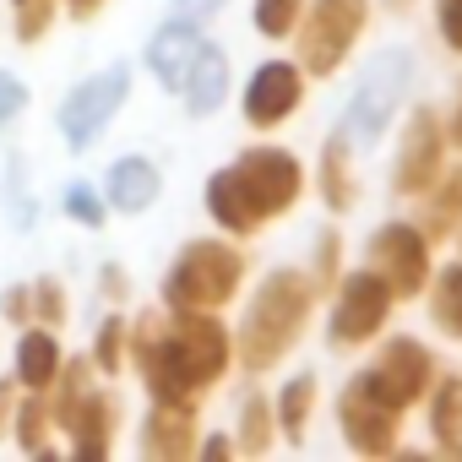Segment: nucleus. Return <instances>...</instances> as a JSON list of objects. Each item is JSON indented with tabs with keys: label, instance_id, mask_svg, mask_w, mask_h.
Here are the masks:
<instances>
[{
	"label": "nucleus",
	"instance_id": "1",
	"mask_svg": "<svg viewBox=\"0 0 462 462\" xmlns=\"http://www.w3.org/2000/svg\"><path fill=\"white\" fill-rule=\"evenodd\" d=\"M305 196V163L289 147H245L228 169H217L207 180V217L223 235H256V228L278 223L283 212H294V201Z\"/></svg>",
	"mask_w": 462,
	"mask_h": 462
},
{
	"label": "nucleus",
	"instance_id": "2",
	"mask_svg": "<svg viewBox=\"0 0 462 462\" xmlns=\"http://www.w3.org/2000/svg\"><path fill=\"white\" fill-rule=\"evenodd\" d=\"M316 300H321V289L310 283L305 267H278V273H267L262 289L251 294L240 327H235V359H240V370H245V375L278 370V365L294 354V343L305 337V327H310V316H316Z\"/></svg>",
	"mask_w": 462,
	"mask_h": 462
},
{
	"label": "nucleus",
	"instance_id": "3",
	"mask_svg": "<svg viewBox=\"0 0 462 462\" xmlns=\"http://www.w3.org/2000/svg\"><path fill=\"white\" fill-rule=\"evenodd\" d=\"M245 283V251L223 240H190L163 273V310H223Z\"/></svg>",
	"mask_w": 462,
	"mask_h": 462
},
{
	"label": "nucleus",
	"instance_id": "4",
	"mask_svg": "<svg viewBox=\"0 0 462 462\" xmlns=\"http://www.w3.org/2000/svg\"><path fill=\"white\" fill-rule=\"evenodd\" d=\"M370 28V0H310L294 23V50H300V71L305 77H337L348 66V55L359 50Z\"/></svg>",
	"mask_w": 462,
	"mask_h": 462
},
{
	"label": "nucleus",
	"instance_id": "5",
	"mask_svg": "<svg viewBox=\"0 0 462 462\" xmlns=\"http://www.w3.org/2000/svg\"><path fill=\"white\" fill-rule=\"evenodd\" d=\"M392 289L381 273L359 267V273H343L332 283V310H327V343L332 348H365L381 337L386 316H392Z\"/></svg>",
	"mask_w": 462,
	"mask_h": 462
},
{
	"label": "nucleus",
	"instance_id": "6",
	"mask_svg": "<svg viewBox=\"0 0 462 462\" xmlns=\"http://www.w3.org/2000/svg\"><path fill=\"white\" fill-rule=\"evenodd\" d=\"M359 381H365L381 402H392L397 413H408L413 402H424V392H430V381H435V354H430L419 337H386V343L375 348V359L359 370Z\"/></svg>",
	"mask_w": 462,
	"mask_h": 462
},
{
	"label": "nucleus",
	"instance_id": "7",
	"mask_svg": "<svg viewBox=\"0 0 462 462\" xmlns=\"http://www.w3.org/2000/svg\"><path fill=\"white\" fill-rule=\"evenodd\" d=\"M446 152H451V142H446V120H440L430 104L408 109L402 136H397V158H392V190H397V196H424V190L440 180Z\"/></svg>",
	"mask_w": 462,
	"mask_h": 462
},
{
	"label": "nucleus",
	"instance_id": "8",
	"mask_svg": "<svg viewBox=\"0 0 462 462\" xmlns=\"http://www.w3.org/2000/svg\"><path fill=\"white\" fill-rule=\"evenodd\" d=\"M370 273L386 278L392 300H419L430 283V240L419 235V223H381L370 235Z\"/></svg>",
	"mask_w": 462,
	"mask_h": 462
},
{
	"label": "nucleus",
	"instance_id": "9",
	"mask_svg": "<svg viewBox=\"0 0 462 462\" xmlns=\"http://www.w3.org/2000/svg\"><path fill=\"white\" fill-rule=\"evenodd\" d=\"M337 430L359 457H392L402 451V413L392 402H381L359 375L337 392Z\"/></svg>",
	"mask_w": 462,
	"mask_h": 462
},
{
	"label": "nucleus",
	"instance_id": "10",
	"mask_svg": "<svg viewBox=\"0 0 462 462\" xmlns=\"http://www.w3.org/2000/svg\"><path fill=\"white\" fill-rule=\"evenodd\" d=\"M125 93H131V71H125V66H109V71L88 77L82 88H71L66 104H60V131H66V142H71V147H93V142L104 136V125L120 115Z\"/></svg>",
	"mask_w": 462,
	"mask_h": 462
},
{
	"label": "nucleus",
	"instance_id": "11",
	"mask_svg": "<svg viewBox=\"0 0 462 462\" xmlns=\"http://www.w3.org/2000/svg\"><path fill=\"white\" fill-rule=\"evenodd\" d=\"M300 98H305V71H300V60H262V66L251 71V82H245L240 109H245V125L278 131V125L300 109Z\"/></svg>",
	"mask_w": 462,
	"mask_h": 462
},
{
	"label": "nucleus",
	"instance_id": "12",
	"mask_svg": "<svg viewBox=\"0 0 462 462\" xmlns=\"http://www.w3.org/2000/svg\"><path fill=\"white\" fill-rule=\"evenodd\" d=\"M142 457H152V462L196 457V408L190 402H152V413L142 419Z\"/></svg>",
	"mask_w": 462,
	"mask_h": 462
},
{
	"label": "nucleus",
	"instance_id": "13",
	"mask_svg": "<svg viewBox=\"0 0 462 462\" xmlns=\"http://www.w3.org/2000/svg\"><path fill=\"white\" fill-rule=\"evenodd\" d=\"M115 424H120V402H115L109 392L88 386L82 402L71 408V419H66L60 430L71 435V451H77L82 462H98V457L109 451V440H115Z\"/></svg>",
	"mask_w": 462,
	"mask_h": 462
},
{
	"label": "nucleus",
	"instance_id": "14",
	"mask_svg": "<svg viewBox=\"0 0 462 462\" xmlns=\"http://www.w3.org/2000/svg\"><path fill=\"white\" fill-rule=\"evenodd\" d=\"M316 190H321L327 212H354V201H359V174H354V142H348V131H332V136L321 142Z\"/></svg>",
	"mask_w": 462,
	"mask_h": 462
},
{
	"label": "nucleus",
	"instance_id": "15",
	"mask_svg": "<svg viewBox=\"0 0 462 462\" xmlns=\"http://www.w3.org/2000/svg\"><path fill=\"white\" fill-rule=\"evenodd\" d=\"M413 201H419V235L430 245H446L457 228H462V163L457 169H440V180L424 196H413Z\"/></svg>",
	"mask_w": 462,
	"mask_h": 462
},
{
	"label": "nucleus",
	"instance_id": "16",
	"mask_svg": "<svg viewBox=\"0 0 462 462\" xmlns=\"http://www.w3.org/2000/svg\"><path fill=\"white\" fill-rule=\"evenodd\" d=\"M223 93H228V55L201 39L196 60H190V71H185V82H180V98H185V109L201 120V115H212V109L223 104Z\"/></svg>",
	"mask_w": 462,
	"mask_h": 462
},
{
	"label": "nucleus",
	"instance_id": "17",
	"mask_svg": "<svg viewBox=\"0 0 462 462\" xmlns=\"http://www.w3.org/2000/svg\"><path fill=\"white\" fill-rule=\"evenodd\" d=\"M424 408H430V440L440 451L462 457V375L435 370V381L424 392Z\"/></svg>",
	"mask_w": 462,
	"mask_h": 462
},
{
	"label": "nucleus",
	"instance_id": "18",
	"mask_svg": "<svg viewBox=\"0 0 462 462\" xmlns=\"http://www.w3.org/2000/svg\"><path fill=\"white\" fill-rule=\"evenodd\" d=\"M196 50H201V33H196L190 23H169L163 33H152V44H147V66L158 71V82H163L169 93H180V82H185Z\"/></svg>",
	"mask_w": 462,
	"mask_h": 462
},
{
	"label": "nucleus",
	"instance_id": "19",
	"mask_svg": "<svg viewBox=\"0 0 462 462\" xmlns=\"http://www.w3.org/2000/svg\"><path fill=\"white\" fill-rule=\"evenodd\" d=\"M158 190H163V180L147 158H120L109 169V207L115 212H147L158 201Z\"/></svg>",
	"mask_w": 462,
	"mask_h": 462
},
{
	"label": "nucleus",
	"instance_id": "20",
	"mask_svg": "<svg viewBox=\"0 0 462 462\" xmlns=\"http://www.w3.org/2000/svg\"><path fill=\"white\" fill-rule=\"evenodd\" d=\"M316 402H321V381L316 375H294L278 397H273V413H278V435L289 446H305L310 435V419H316Z\"/></svg>",
	"mask_w": 462,
	"mask_h": 462
},
{
	"label": "nucleus",
	"instance_id": "21",
	"mask_svg": "<svg viewBox=\"0 0 462 462\" xmlns=\"http://www.w3.org/2000/svg\"><path fill=\"white\" fill-rule=\"evenodd\" d=\"M55 370H60V343H55V332H50V327L23 332V337H17V386L50 392Z\"/></svg>",
	"mask_w": 462,
	"mask_h": 462
},
{
	"label": "nucleus",
	"instance_id": "22",
	"mask_svg": "<svg viewBox=\"0 0 462 462\" xmlns=\"http://www.w3.org/2000/svg\"><path fill=\"white\" fill-rule=\"evenodd\" d=\"M273 440H278L273 397H267V392H245V402H240V430H235V451H245V457H267Z\"/></svg>",
	"mask_w": 462,
	"mask_h": 462
},
{
	"label": "nucleus",
	"instance_id": "23",
	"mask_svg": "<svg viewBox=\"0 0 462 462\" xmlns=\"http://www.w3.org/2000/svg\"><path fill=\"white\" fill-rule=\"evenodd\" d=\"M430 321L451 337V343H462V256L451 262V267H440V273H430Z\"/></svg>",
	"mask_w": 462,
	"mask_h": 462
},
{
	"label": "nucleus",
	"instance_id": "24",
	"mask_svg": "<svg viewBox=\"0 0 462 462\" xmlns=\"http://www.w3.org/2000/svg\"><path fill=\"white\" fill-rule=\"evenodd\" d=\"M12 435L23 440V451L50 457V402H44V392H33V397L12 413Z\"/></svg>",
	"mask_w": 462,
	"mask_h": 462
},
{
	"label": "nucleus",
	"instance_id": "25",
	"mask_svg": "<svg viewBox=\"0 0 462 462\" xmlns=\"http://www.w3.org/2000/svg\"><path fill=\"white\" fill-rule=\"evenodd\" d=\"M93 370L98 375H120V365H125V321L120 316H109V321H98V332H93Z\"/></svg>",
	"mask_w": 462,
	"mask_h": 462
},
{
	"label": "nucleus",
	"instance_id": "26",
	"mask_svg": "<svg viewBox=\"0 0 462 462\" xmlns=\"http://www.w3.org/2000/svg\"><path fill=\"white\" fill-rule=\"evenodd\" d=\"M343 278V235L337 228H321L316 235V267H310V283L321 294H332V283Z\"/></svg>",
	"mask_w": 462,
	"mask_h": 462
},
{
	"label": "nucleus",
	"instance_id": "27",
	"mask_svg": "<svg viewBox=\"0 0 462 462\" xmlns=\"http://www.w3.org/2000/svg\"><path fill=\"white\" fill-rule=\"evenodd\" d=\"M300 12H305V0H256V33L262 39H289L294 33V23H300Z\"/></svg>",
	"mask_w": 462,
	"mask_h": 462
},
{
	"label": "nucleus",
	"instance_id": "28",
	"mask_svg": "<svg viewBox=\"0 0 462 462\" xmlns=\"http://www.w3.org/2000/svg\"><path fill=\"white\" fill-rule=\"evenodd\" d=\"M28 294H33V316H39V327H50V332H55V327H66L71 305H66V289H60L55 278H39Z\"/></svg>",
	"mask_w": 462,
	"mask_h": 462
},
{
	"label": "nucleus",
	"instance_id": "29",
	"mask_svg": "<svg viewBox=\"0 0 462 462\" xmlns=\"http://www.w3.org/2000/svg\"><path fill=\"white\" fill-rule=\"evenodd\" d=\"M12 6H17V39L23 44H39L50 33V23H55L60 0H12Z\"/></svg>",
	"mask_w": 462,
	"mask_h": 462
},
{
	"label": "nucleus",
	"instance_id": "30",
	"mask_svg": "<svg viewBox=\"0 0 462 462\" xmlns=\"http://www.w3.org/2000/svg\"><path fill=\"white\" fill-rule=\"evenodd\" d=\"M66 217H77L82 228H98V223L109 217V207L98 201V190H93L88 180H77V185H66Z\"/></svg>",
	"mask_w": 462,
	"mask_h": 462
},
{
	"label": "nucleus",
	"instance_id": "31",
	"mask_svg": "<svg viewBox=\"0 0 462 462\" xmlns=\"http://www.w3.org/2000/svg\"><path fill=\"white\" fill-rule=\"evenodd\" d=\"M435 28L451 55H462V0H435Z\"/></svg>",
	"mask_w": 462,
	"mask_h": 462
},
{
	"label": "nucleus",
	"instance_id": "32",
	"mask_svg": "<svg viewBox=\"0 0 462 462\" xmlns=\"http://www.w3.org/2000/svg\"><path fill=\"white\" fill-rule=\"evenodd\" d=\"M23 109H28V88L12 71H0V125H6L12 115H23Z\"/></svg>",
	"mask_w": 462,
	"mask_h": 462
},
{
	"label": "nucleus",
	"instance_id": "33",
	"mask_svg": "<svg viewBox=\"0 0 462 462\" xmlns=\"http://www.w3.org/2000/svg\"><path fill=\"white\" fill-rule=\"evenodd\" d=\"M12 413H17V375L0 381V440L12 435Z\"/></svg>",
	"mask_w": 462,
	"mask_h": 462
},
{
	"label": "nucleus",
	"instance_id": "34",
	"mask_svg": "<svg viewBox=\"0 0 462 462\" xmlns=\"http://www.w3.org/2000/svg\"><path fill=\"white\" fill-rule=\"evenodd\" d=\"M0 310H6V321H28L33 316V294L28 289H12L6 300H0Z\"/></svg>",
	"mask_w": 462,
	"mask_h": 462
},
{
	"label": "nucleus",
	"instance_id": "35",
	"mask_svg": "<svg viewBox=\"0 0 462 462\" xmlns=\"http://www.w3.org/2000/svg\"><path fill=\"white\" fill-rule=\"evenodd\" d=\"M446 120V142L462 152V82H457V98H451V115H440Z\"/></svg>",
	"mask_w": 462,
	"mask_h": 462
},
{
	"label": "nucleus",
	"instance_id": "36",
	"mask_svg": "<svg viewBox=\"0 0 462 462\" xmlns=\"http://www.w3.org/2000/svg\"><path fill=\"white\" fill-rule=\"evenodd\" d=\"M228 451H235V440H228V435H207V440H196V457H228Z\"/></svg>",
	"mask_w": 462,
	"mask_h": 462
},
{
	"label": "nucleus",
	"instance_id": "37",
	"mask_svg": "<svg viewBox=\"0 0 462 462\" xmlns=\"http://www.w3.org/2000/svg\"><path fill=\"white\" fill-rule=\"evenodd\" d=\"M104 294L109 300H125V273L120 267H104Z\"/></svg>",
	"mask_w": 462,
	"mask_h": 462
},
{
	"label": "nucleus",
	"instance_id": "38",
	"mask_svg": "<svg viewBox=\"0 0 462 462\" xmlns=\"http://www.w3.org/2000/svg\"><path fill=\"white\" fill-rule=\"evenodd\" d=\"M104 6V0H66V12H77V17H93Z\"/></svg>",
	"mask_w": 462,
	"mask_h": 462
},
{
	"label": "nucleus",
	"instance_id": "39",
	"mask_svg": "<svg viewBox=\"0 0 462 462\" xmlns=\"http://www.w3.org/2000/svg\"><path fill=\"white\" fill-rule=\"evenodd\" d=\"M180 6H196V12H207V6H217V0H180Z\"/></svg>",
	"mask_w": 462,
	"mask_h": 462
},
{
	"label": "nucleus",
	"instance_id": "40",
	"mask_svg": "<svg viewBox=\"0 0 462 462\" xmlns=\"http://www.w3.org/2000/svg\"><path fill=\"white\" fill-rule=\"evenodd\" d=\"M386 6H392V12H408V6H413V0H386Z\"/></svg>",
	"mask_w": 462,
	"mask_h": 462
},
{
	"label": "nucleus",
	"instance_id": "41",
	"mask_svg": "<svg viewBox=\"0 0 462 462\" xmlns=\"http://www.w3.org/2000/svg\"><path fill=\"white\" fill-rule=\"evenodd\" d=\"M457 240H462V228H457Z\"/></svg>",
	"mask_w": 462,
	"mask_h": 462
}]
</instances>
